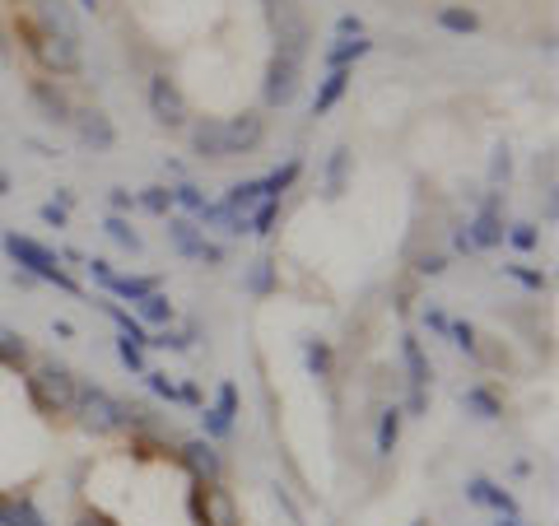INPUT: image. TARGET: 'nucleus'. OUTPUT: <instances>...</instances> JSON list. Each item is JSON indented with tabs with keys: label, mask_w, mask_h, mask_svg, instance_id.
<instances>
[{
	"label": "nucleus",
	"mask_w": 559,
	"mask_h": 526,
	"mask_svg": "<svg viewBox=\"0 0 559 526\" xmlns=\"http://www.w3.org/2000/svg\"><path fill=\"white\" fill-rule=\"evenodd\" d=\"M10 196V173H0V201Z\"/></svg>",
	"instance_id": "55"
},
{
	"label": "nucleus",
	"mask_w": 559,
	"mask_h": 526,
	"mask_svg": "<svg viewBox=\"0 0 559 526\" xmlns=\"http://www.w3.org/2000/svg\"><path fill=\"white\" fill-rule=\"evenodd\" d=\"M5 252H10L14 266L24 270V275L56 284V289H66V294H80L75 275H70V270L61 266V257H56L52 247H42L38 238H19V233H5Z\"/></svg>",
	"instance_id": "1"
},
{
	"label": "nucleus",
	"mask_w": 559,
	"mask_h": 526,
	"mask_svg": "<svg viewBox=\"0 0 559 526\" xmlns=\"http://www.w3.org/2000/svg\"><path fill=\"white\" fill-rule=\"evenodd\" d=\"M42 224H52V229H66V210L61 205H42Z\"/></svg>",
	"instance_id": "49"
},
{
	"label": "nucleus",
	"mask_w": 559,
	"mask_h": 526,
	"mask_svg": "<svg viewBox=\"0 0 559 526\" xmlns=\"http://www.w3.org/2000/svg\"><path fill=\"white\" fill-rule=\"evenodd\" d=\"M266 201V187H261V177L257 182H233L229 187V196H224V205H229L233 215H243V219H252V210Z\"/></svg>",
	"instance_id": "19"
},
{
	"label": "nucleus",
	"mask_w": 559,
	"mask_h": 526,
	"mask_svg": "<svg viewBox=\"0 0 559 526\" xmlns=\"http://www.w3.org/2000/svg\"><path fill=\"white\" fill-rule=\"evenodd\" d=\"M452 243H457V252H466V257L476 252V247H471V238H466V229H457V238H452Z\"/></svg>",
	"instance_id": "54"
},
{
	"label": "nucleus",
	"mask_w": 559,
	"mask_h": 526,
	"mask_svg": "<svg viewBox=\"0 0 559 526\" xmlns=\"http://www.w3.org/2000/svg\"><path fill=\"white\" fill-rule=\"evenodd\" d=\"M261 135H266V122L257 112H238L224 122V154H252L261 145Z\"/></svg>",
	"instance_id": "10"
},
{
	"label": "nucleus",
	"mask_w": 559,
	"mask_h": 526,
	"mask_svg": "<svg viewBox=\"0 0 559 526\" xmlns=\"http://www.w3.org/2000/svg\"><path fill=\"white\" fill-rule=\"evenodd\" d=\"M275 219H280V201H261L257 210H252V219H247V233L266 238V233H275Z\"/></svg>",
	"instance_id": "32"
},
{
	"label": "nucleus",
	"mask_w": 559,
	"mask_h": 526,
	"mask_svg": "<svg viewBox=\"0 0 559 526\" xmlns=\"http://www.w3.org/2000/svg\"><path fill=\"white\" fill-rule=\"evenodd\" d=\"M299 182V159H289L285 168H275L271 177H261V187H266V201H280L289 187Z\"/></svg>",
	"instance_id": "28"
},
{
	"label": "nucleus",
	"mask_w": 559,
	"mask_h": 526,
	"mask_svg": "<svg viewBox=\"0 0 559 526\" xmlns=\"http://www.w3.org/2000/svg\"><path fill=\"white\" fill-rule=\"evenodd\" d=\"M215 410H219L224 419L238 415V387H233V382H224V387H219V405H215Z\"/></svg>",
	"instance_id": "43"
},
{
	"label": "nucleus",
	"mask_w": 559,
	"mask_h": 526,
	"mask_svg": "<svg viewBox=\"0 0 559 526\" xmlns=\"http://www.w3.org/2000/svg\"><path fill=\"white\" fill-rule=\"evenodd\" d=\"M299 61H289V56H275L271 70H266V103L271 108H289L294 94H299Z\"/></svg>",
	"instance_id": "8"
},
{
	"label": "nucleus",
	"mask_w": 559,
	"mask_h": 526,
	"mask_svg": "<svg viewBox=\"0 0 559 526\" xmlns=\"http://www.w3.org/2000/svg\"><path fill=\"white\" fill-rule=\"evenodd\" d=\"M168 238H173V247L191 261H196V252H201V243H205V233L196 229L191 219H168Z\"/></svg>",
	"instance_id": "21"
},
{
	"label": "nucleus",
	"mask_w": 559,
	"mask_h": 526,
	"mask_svg": "<svg viewBox=\"0 0 559 526\" xmlns=\"http://www.w3.org/2000/svg\"><path fill=\"white\" fill-rule=\"evenodd\" d=\"M84 266H89V275H94V280L103 284V289H108V284H112V275H117V270H112V261H103V257H94V261H84Z\"/></svg>",
	"instance_id": "46"
},
{
	"label": "nucleus",
	"mask_w": 559,
	"mask_h": 526,
	"mask_svg": "<svg viewBox=\"0 0 559 526\" xmlns=\"http://www.w3.org/2000/svg\"><path fill=\"white\" fill-rule=\"evenodd\" d=\"M406 410H410V415H424V410H429V396H424V387H410Z\"/></svg>",
	"instance_id": "52"
},
{
	"label": "nucleus",
	"mask_w": 559,
	"mask_h": 526,
	"mask_svg": "<svg viewBox=\"0 0 559 526\" xmlns=\"http://www.w3.org/2000/svg\"><path fill=\"white\" fill-rule=\"evenodd\" d=\"M205 438H229V429H233V419H224L219 410H205Z\"/></svg>",
	"instance_id": "42"
},
{
	"label": "nucleus",
	"mask_w": 559,
	"mask_h": 526,
	"mask_svg": "<svg viewBox=\"0 0 559 526\" xmlns=\"http://www.w3.org/2000/svg\"><path fill=\"white\" fill-rule=\"evenodd\" d=\"M466 499L471 503H485V508H494V513H504V517H518V503H513V494H504L499 485H490V480H471L466 485Z\"/></svg>",
	"instance_id": "16"
},
{
	"label": "nucleus",
	"mask_w": 559,
	"mask_h": 526,
	"mask_svg": "<svg viewBox=\"0 0 559 526\" xmlns=\"http://www.w3.org/2000/svg\"><path fill=\"white\" fill-rule=\"evenodd\" d=\"M415 270H420V275H443V270H448V261L438 257V252H424V257L415 261Z\"/></svg>",
	"instance_id": "48"
},
{
	"label": "nucleus",
	"mask_w": 559,
	"mask_h": 526,
	"mask_svg": "<svg viewBox=\"0 0 559 526\" xmlns=\"http://www.w3.org/2000/svg\"><path fill=\"white\" fill-rule=\"evenodd\" d=\"M508 173H513V159H508V149H494L490 177H494V182H508Z\"/></svg>",
	"instance_id": "45"
},
{
	"label": "nucleus",
	"mask_w": 559,
	"mask_h": 526,
	"mask_svg": "<svg viewBox=\"0 0 559 526\" xmlns=\"http://www.w3.org/2000/svg\"><path fill=\"white\" fill-rule=\"evenodd\" d=\"M196 261H205V266H219V261H224V247H219V243H201Z\"/></svg>",
	"instance_id": "51"
},
{
	"label": "nucleus",
	"mask_w": 559,
	"mask_h": 526,
	"mask_svg": "<svg viewBox=\"0 0 559 526\" xmlns=\"http://www.w3.org/2000/svg\"><path fill=\"white\" fill-rule=\"evenodd\" d=\"M401 419H406V410H382L378 419V457H392L396 452V438H401Z\"/></svg>",
	"instance_id": "25"
},
{
	"label": "nucleus",
	"mask_w": 559,
	"mask_h": 526,
	"mask_svg": "<svg viewBox=\"0 0 559 526\" xmlns=\"http://www.w3.org/2000/svg\"><path fill=\"white\" fill-rule=\"evenodd\" d=\"M80 5H84V10H98V0H80Z\"/></svg>",
	"instance_id": "56"
},
{
	"label": "nucleus",
	"mask_w": 559,
	"mask_h": 526,
	"mask_svg": "<svg viewBox=\"0 0 559 526\" xmlns=\"http://www.w3.org/2000/svg\"><path fill=\"white\" fill-rule=\"evenodd\" d=\"M103 233H108L117 247H126V252H140V233L131 229L122 215H108V219H103Z\"/></svg>",
	"instance_id": "31"
},
{
	"label": "nucleus",
	"mask_w": 559,
	"mask_h": 526,
	"mask_svg": "<svg viewBox=\"0 0 559 526\" xmlns=\"http://www.w3.org/2000/svg\"><path fill=\"white\" fill-rule=\"evenodd\" d=\"M0 526H47V517L33 508V499H10V494H0Z\"/></svg>",
	"instance_id": "18"
},
{
	"label": "nucleus",
	"mask_w": 559,
	"mask_h": 526,
	"mask_svg": "<svg viewBox=\"0 0 559 526\" xmlns=\"http://www.w3.org/2000/svg\"><path fill=\"white\" fill-rule=\"evenodd\" d=\"M369 47H373L369 38H341V42H336V47L327 52V66H331V70H350L359 56H369Z\"/></svg>",
	"instance_id": "22"
},
{
	"label": "nucleus",
	"mask_w": 559,
	"mask_h": 526,
	"mask_svg": "<svg viewBox=\"0 0 559 526\" xmlns=\"http://www.w3.org/2000/svg\"><path fill=\"white\" fill-rule=\"evenodd\" d=\"M140 210H150V215H168L173 210V187H145L136 196Z\"/></svg>",
	"instance_id": "33"
},
{
	"label": "nucleus",
	"mask_w": 559,
	"mask_h": 526,
	"mask_svg": "<svg viewBox=\"0 0 559 526\" xmlns=\"http://www.w3.org/2000/svg\"><path fill=\"white\" fill-rule=\"evenodd\" d=\"M401 359H406V373H410V387H429L434 368H429V354L415 336H401Z\"/></svg>",
	"instance_id": "17"
},
{
	"label": "nucleus",
	"mask_w": 559,
	"mask_h": 526,
	"mask_svg": "<svg viewBox=\"0 0 559 526\" xmlns=\"http://www.w3.org/2000/svg\"><path fill=\"white\" fill-rule=\"evenodd\" d=\"M75 415H80V429L94 433V438H108V433L122 429V401L108 396L103 387H80V396H75Z\"/></svg>",
	"instance_id": "3"
},
{
	"label": "nucleus",
	"mask_w": 559,
	"mask_h": 526,
	"mask_svg": "<svg viewBox=\"0 0 559 526\" xmlns=\"http://www.w3.org/2000/svg\"><path fill=\"white\" fill-rule=\"evenodd\" d=\"M191 149H196L201 159H229V154H224V122L201 117V122L191 126Z\"/></svg>",
	"instance_id": "15"
},
{
	"label": "nucleus",
	"mask_w": 559,
	"mask_h": 526,
	"mask_svg": "<svg viewBox=\"0 0 559 526\" xmlns=\"http://www.w3.org/2000/svg\"><path fill=\"white\" fill-rule=\"evenodd\" d=\"M410 526H429V522H410Z\"/></svg>",
	"instance_id": "57"
},
{
	"label": "nucleus",
	"mask_w": 559,
	"mask_h": 526,
	"mask_svg": "<svg viewBox=\"0 0 559 526\" xmlns=\"http://www.w3.org/2000/svg\"><path fill=\"white\" fill-rule=\"evenodd\" d=\"M136 312H140V322H150V326H168V322H173V303H168V294H159V289L140 298Z\"/></svg>",
	"instance_id": "26"
},
{
	"label": "nucleus",
	"mask_w": 559,
	"mask_h": 526,
	"mask_svg": "<svg viewBox=\"0 0 559 526\" xmlns=\"http://www.w3.org/2000/svg\"><path fill=\"white\" fill-rule=\"evenodd\" d=\"M336 33H341V38H364V19H359V14H341V19H336Z\"/></svg>",
	"instance_id": "44"
},
{
	"label": "nucleus",
	"mask_w": 559,
	"mask_h": 526,
	"mask_svg": "<svg viewBox=\"0 0 559 526\" xmlns=\"http://www.w3.org/2000/svg\"><path fill=\"white\" fill-rule=\"evenodd\" d=\"M28 47L42 61L47 75H75L80 70V42L75 38H56V33H42V28H28Z\"/></svg>",
	"instance_id": "5"
},
{
	"label": "nucleus",
	"mask_w": 559,
	"mask_h": 526,
	"mask_svg": "<svg viewBox=\"0 0 559 526\" xmlns=\"http://www.w3.org/2000/svg\"><path fill=\"white\" fill-rule=\"evenodd\" d=\"M173 205H182V210H191V215H201L205 205V196H201V187H191V182H182V187H173Z\"/></svg>",
	"instance_id": "38"
},
{
	"label": "nucleus",
	"mask_w": 559,
	"mask_h": 526,
	"mask_svg": "<svg viewBox=\"0 0 559 526\" xmlns=\"http://www.w3.org/2000/svg\"><path fill=\"white\" fill-rule=\"evenodd\" d=\"M140 378L150 382V392H154V396H164V401H182V387L168 378V373H150V368H145Z\"/></svg>",
	"instance_id": "37"
},
{
	"label": "nucleus",
	"mask_w": 559,
	"mask_h": 526,
	"mask_svg": "<svg viewBox=\"0 0 559 526\" xmlns=\"http://www.w3.org/2000/svg\"><path fill=\"white\" fill-rule=\"evenodd\" d=\"M182 466H187L201 485H219V475H224V461H219V452H215V443L210 438H196V443H182Z\"/></svg>",
	"instance_id": "9"
},
{
	"label": "nucleus",
	"mask_w": 559,
	"mask_h": 526,
	"mask_svg": "<svg viewBox=\"0 0 559 526\" xmlns=\"http://www.w3.org/2000/svg\"><path fill=\"white\" fill-rule=\"evenodd\" d=\"M448 336H452V345H457L462 354H471V359L480 354V340H476V326L471 322H448Z\"/></svg>",
	"instance_id": "34"
},
{
	"label": "nucleus",
	"mask_w": 559,
	"mask_h": 526,
	"mask_svg": "<svg viewBox=\"0 0 559 526\" xmlns=\"http://www.w3.org/2000/svg\"><path fill=\"white\" fill-rule=\"evenodd\" d=\"M150 112H154V122L168 126V131L187 126V98H182L178 80H168V75H154V80H150Z\"/></svg>",
	"instance_id": "7"
},
{
	"label": "nucleus",
	"mask_w": 559,
	"mask_h": 526,
	"mask_svg": "<svg viewBox=\"0 0 559 526\" xmlns=\"http://www.w3.org/2000/svg\"><path fill=\"white\" fill-rule=\"evenodd\" d=\"M191 522L196 526H238L233 494L219 485H196L191 489Z\"/></svg>",
	"instance_id": "6"
},
{
	"label": "nucleus",
	"mask_w": 559,
	"mask_h": 526,
	"mask_svg": "<svg viewBox=\"0 0 559 526\" xmlns=\"http://www.w3.org/2000/svg\"><path fill=\"white\" fill-rule=\"evenodd\" d=\"M424 322H429V331H438V336H448V317H443L438 308H429V312H424Z\"/></svg>",
	"instance_id": "53"
},
{
	"label": "nucleus",
	"mask_w": 559,
	"mask_h": 526,
	"mask_svg": "<svg viewBox=\"0 0 559 526\" xmlns=\"http://www.w3.org/2000/svg\"><path fill=\"white\" fill-rule=\"evenodd\" d=\"M345 89H350V70H331L327 80H322V89H317V98H313V112H317V117L336 108V103L345 98Z\"/></svg>",
	"instance_id": "20"
},
{
	"label": "nucleus",
	"mask_w": 559,
	"mask_h": 526,
	"mask_svg": "<svg viewBox=\"0 0 559 526\" xmlns=\"http://www.w3.org/2000/svg\"><path fill=\"white\" fill-rule=\"evenodd\" d=\"M75 131H80V140L89 149H112V145H117V131H112V122L98 108L75 112Z\"/></svg>",
	"instance_id": "13"
},
{
	"label": "nucleus",
	"mask_w": 559,
	"mask_h": 526,
	"mask_svg": "<svg viewBox=\"0 0 559 526\" xmlns=\"http://www.w3.org/2000/svg\"><path fill=\"white\" fill-rule=\"evenodd\" d=\"M0 364L5 368H28V340L14 336L10 326H0Z\"/></svg>",
	"instance_id": "27"
},
{
	"label": "nucleus",
	"mask_w": 559,
	"mask_h": 526,
	"mask_svg": "<svg viewBox=\"0 0 559 526\" xmlns=\"http://www.w3.org/2000/svg\"><path fill=\"white\" fill-rule=\"evenodd\" d=\"M508 243L518 247V252H532L536 243H541V233H536V224H508V233H504Z\"/></svg>",
	"instance_id": "39"
},
{
	"label": "nucleus",
	"mask_w": 559,
	"mask_h": 526,
	"mask_svg": "<svg viewBox=\"0 0 559 526\" xmlns=\"http://www.w3.org/2000/svg\"><path fill=\"white\" fill-rule=\"evenodd\" d=\"M117 354H122V364L131 368V373H145V345H136V340H117Z\"/></svg>",
	"instance_id": "40"
},
{
	"label": "nucleus",
	"mask_w": 559,
	"mask_h": 526,
	"mask_svg": "<svg viewBox=\"0 0 559 526\" xmlns=\"http://www.w3.org/2000/svg\"><path fill=\"white\" fill-rule=\"evenodd\" d=\"M75 526H117V522H112L108 513H98V508H89V513H80V517H75Z\"/></svg>",
	"instance_id": "50"
},
{
	"label": "nucleus",
	"mask_w": 559,
	"mask_h": 526,
	"mask_svg": "<svg viewBox=\"0 0 559 526\" xmlns=\"http://www.w3.org/2000/svg\"><path fill=\"white\" fill-rule=\"evenodd\" d=\"M308 368H313V378H331V345L327 340H308Z\"/></svg>",
	"instance_id": "36"
},
{
	"label": "nucleus",
	"mask_w": 559,
	"mask_h": 526,
	"mask_svg": "<svg viewBox=\"0 0 559 526\" xmlns=\"http://www.w3.org/2000/svg\"><path fill=\"white\" fill-rule=\"evenodd\" d=\"M38 19H42V33L80 42V19H75V10H70V0H38Z\"/></svg>",
	"instance_id": "11"
},
{
	"label": "nucleus",
	"mask_w": 559,
	"mask_h": 526,
	"mask_svg": "<svg viewBox=\"0 0 559 526\" xmlns=\"http://www.w3.org/2000/svg\"><path fill=\"white\" fill-rule=\"evenodd\" d=\"M345 173H350V149H331V159H327V196L331 201L345 191Z\"/></svg>",
	"instance_id": "30"
},
{
	"label": "nucleus",
	"mask_w": 559,
	"mask_h": 526,
	"mask_svg": "<svg viewBox=\"0 0 559 526\" xmlns=\"http://www.w3.org/2000/svg\"><path fill=\"white\" fill-rule=\"evenodd\" d=\"M504 219H499V210H494V205H485V210H480L476 219H471V224H466V238H471V247H499L504 243Z\"/></svg>",
	"instance_id": "14"
},
{
	"label": "nucleus",
	"mask_w": 559,
	"mask_h": 526,
	"mask_svg": "<svg viewBox=\"0 0 559 526\" xmlns=\"http://www.w3.org/2000/svg\"><path fill=\"white\" fill-rule=\"evenodd\" d=\"M28 94H33V103L42 108V117H47V122H56V126L75 122V108H70V98L61 94V89H56L52 80H38L33 89H28Z\"/></svg>",
	"instance_id": "12"
},
{
	"label": "nucleus",
	"mask_w": 559,
	"mask_h": 526,
	"mask_svg": "<svg viewBox=\"0 0 559 526\" xmlns=\"http://www.w3.org/2000/svg\"><path fill=\"white\" fill-rule=\"evenodd\" d=\"M154 289H159V280H145V275H112V284H108L112 298H131V303H140Z\"/></svg>",
	"instance_id": "23"
},
{
	"label": "nucleus",
	"mask_w": 559,
	"mask_h": 526,
	"mask_svg": "<svg viewBox=\"0 0 559 526\" xmlns=\"http://www.w3.org/2000/svg\"><path fill=\"white\" fill-rule=\"evenodd\" d=\"M266 14H271V28L280 38V52L275 56H289V61H303V47H308V24L294 0H266Z\"/></svg>",
	"instance_id": "4"
},
{
	"label": "nucleus",
	"mask_w": 559,
	"mask_h": 526,
	"mask_svg": "<svg viewBox=\"0 0 559 526\" xmlns=\"http://www.w3.org/2000/svg\"><path fill=\"white\" fill-rule=\"evenodd\" d=\"M112 215H126V210H131V205H136V191H126V187H112Z\"/></svg>",
	"instance_id": "47"
},
{
	"label": "nucleus",
	"mask_w": 559,
	"mask_h": 526,
	"mask_svg": "<svg viewBox=\"0 0 559 526\" xmlns=\"http://www.w3.org/2000/svg\"><path fill=\"white\" fill-rule=\"evenodd\" d=\"M438 28H448V33H476L480 14L466 10V5H443V10H438Z\"/></svg>",
	"instance_id": "24"
},
{
	"label": "nucleus",
	"mask_w": 559,
	"mask_h": 526,
	"mask_svg": "<svg viewBox=\"0 0 559 526\" xmlns=\"http://www.w3.org/2000/svg\"><path fill=\"white\" fill-rule=\"evenodd\" d=\"M462 405H466V410H476L480 419H499V415H504V405H499V396H494V392H485V387H466Z\"/></svg>",
	"instance_id": "29"
},
{
	"label": "nucleus",
	"mask_w": 559,
	"mask_h": 526,
	"mask_svg": "<svg viewBox=\"0 0 559 526\" xmlns=\"http://www.w3.org/2000/svg\"><path fill=\"white\" fill-rule=\"evenodd\" d=\"M247 289H252V294H271L275 289V266L271 261H252V270H247Z\"/></svg>",
	"instance_id": "35"
},
{
	"label": "nucleus",
	"mask_w": 559,
	"mask_h": 526,
	"mask_svg": "<svg viewBox=\"0 0 559 526\" xmlns=\"http://www.w3.org/2000/svg\"><path fill=\"white\" fill-rule=\"evenodd\" d=\"M504 275H508V280H518L522 289H536V294L546 289V275H541V270H527V266H504Z\"/></svg>",
	"instance_id": "41"
},
{
	"label": "nucleus",
	"mask_w": 559,
	"mask_h": 526,
	"mask_svg": "<svg viewBox=\"0 0 559 526\" xmlns=\"http://www.w3.org/2000/svg\"><path fill=\"white\" fill-rule=\"evenodd\" d=\"M28 396H33V405H38L42 415H66V410H75L80 382H75V373H70L66 364L47 359V364L33 368V378H28Z\"/></svg>",
	"instance_id": "2"
}]
</instances>
